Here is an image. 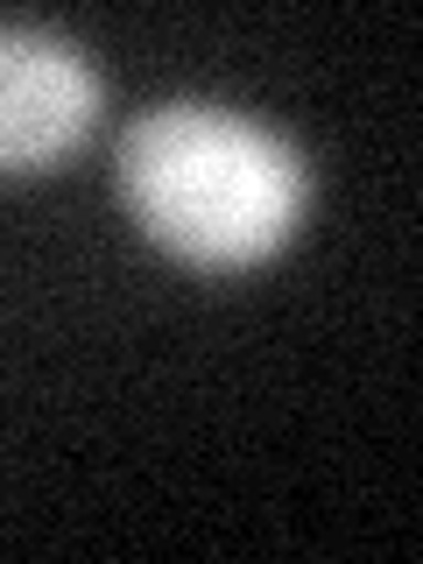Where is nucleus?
I'll return each mask as SVG.
<instances>
[{"label":"nucleus","mask_w":423,"mask_h":564,"mask_svg":"<svg viewBox=\"0 0 423 564\" xmlns=\"http://www.w3.org/2000/svg\"><path fill=\"white\" fill-rule=\"evenodd\" d=\"M106 85L70 35L0 22V176L50 170L99 128Z\"/></svg>","instance_id":"f03ea898"},{"label":"nucleus","mask_w":423,"mask_h":564,"mask_svg":"<svg viewBox=\"0 0 423 564\" xmlns=\"http://www.w3.org/2000/svg\"><path fill=\"white\" fill-rule=\"evenodd\" d=\"M113 184L141 234L191 269L269 261L311 205L304 155L212 99H163L134 113L113 149Z\"/></svg>","instance_id":"f257e3e1"}]
</instances>
